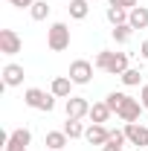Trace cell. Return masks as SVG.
Here are the masks:
<instances>
[{
	"label": "cell",
	"mask_w": 148,
	"mask_h": 151,
	"mask_svg": "<svg viewBox=\"0 0 148 151\" xmlns=\"http://www.w3.org/2000/svg\"><path fill=\"white\" fill-rule=\"evenodd\" d=\"M47 47L52 50V52H64L67 47H70V26L67 23H52L50 29H47Z\"/></svg>",
	"instance_id": "1"
},
{
	"label": "cell",
	"mask_w": 148,
	"mask_h": 151,
	"mask_svg": "<svg viewBox=\"0 0 148 151\" xmlns=\"http://www.w3.org/2000/svg\"><path fill=\"white\" fill-rule=\"evenodd\" d=\"M23 102H26V108H35V111H44V113H50L55 108V96L44 93L41 87H29V90L23 93Z\"/></svg>",
	"instance_id": "2"
},
{
	"label": "cell",
	"mask_w": 148,
	"mask_h": 151,
	"mask_svg": "<svg viewBox=\"0 0 148 151\" xmlns=\"http://www.w3.org/2000/svg\"><path fill=\"white\" fill-rule=\"evenodd\" d=\"M142 111H145V108H142V102L125 93V99H122V105H119V111H116V116H119L122 122H137Z\"/></svg>",
	"instance_id": "3"
},
{
	"label": "cell",
	"mask_w": 148,
	"mask_h": 151,
	"mask_svg": "<svg viewBox=\"0 0 148 151\" xmlns=\"http://www.w3.org/2000/svg\"><path fill=\"white\" fill-rule=\"evenodd\" d=\"M93 67H96V64L84 61V58H75L73 64H70V78H73V84H90Z\"/></svg>",
	"instance_id": "4"
},
{
	"label": "cell",
	"mask_w": 148,
	"mask_h": 151,
	"mask_svg": "<svg viewBox=\"0 0 148 151\" xmlns=\"http://www.w3.org/2000/svg\"><path fill=\"white\" fill-rule=\"evenodd\" d=\"M125 137H128L131 145H137V148H148V128L142 122H125Z\"/></svg>",
	"instance_id": "5"
},
{
	"label": "cell",
	"mask_w": 148,
	"mask_h": 151,
	"mask_svg": "<svg viewBox=\"0 0 148 151\" xmlns=\"http://www.w3.org/2000/svg\"><path fill=\"white\" fill-rule=\"evenodd\" d=\"M23 50V41L15 29H0V52L3 55H18Z\"/></svg>",
	"instance_id": "6"
},
{
	"label": "cell",
	"mask_w": 148,
	"mask_h": 151,
	"mask_svg": "<svg viewBox=\"0 0 148 151\" xmlns=\"http://www.w3.org/2000/svg\"><path fill=\"white\" fill-rule=\"evenodd\" d=\"M64 113H67V119H84V116H90V102L81 96H70L64 105Z\"/></svg>",
	"instance_id": "7"
},
{
	"label": "cell",
	"mask_w": 148,
	"mask_h": 151,
	"mask_svg": "<svg viewBox=\"0 0 148 151\" xmlns=\"http://www.w3.org/2000/svg\"><path fill=\"white\" fill-rule=\"evenodd\" d=\"M84 139H87L90 145H99V148H102V145L111 139V131H108L105 125H99V122H90L87 131H84Z\"/></svg>",
	"instance_id": "8"
},
{
	"label": "cell",
	"mask_w": 148,
	"mask_h": 151,
	"mask_svg": "<svg viewBox=\"0 0 148 151\" xmlns=\"http://www.w3.org/2000/svg\"><path fill=\"white\" fill-rule=\"evenodd\" d=\"M50 93L55 99H70L73 96V78L70 76H55L52 84H50Z\"/></svg>",
	"instance_id": "9"
},
{
	"label": "cell",
	"mask_w": 148,
	"mask_h": 151,
	"mask_svg": "<svg viewBox=\"0 0 148 151\" xmlns=\"http://www.w3.org/2000/svg\"><path fill=\"white\" fill-rule=\"evenodd\" d=\"M125 70H128V55H125V52H111V55H108V64H105V73L122 76Z\"/></svg>",
	"instance_id": "10"
},
{
	"label": "cell",
	"mask_w": 148,
	"mask_h": 151,
	"mask_svg": "<svg viewBox=\"0 0 148 151\" xmlns=\"http://www.w3.org/2000/svg\"><path fill=\"white\" fill-rule=\"evenodd\" d=\"M3 84L6 87H20L23 84V67L20 64H6L3 67Z\"/></svg>",
	"instance_id": "11"
},
{
	"label": "cell",
	"mask_w": 148,
	"mask_h": 151,
	"mask_svg": "<svg viewBox=\"0 0 148 151\" xmlns=\"http://www.w3.org/2000/svg\"><path fill=\"white\" fill-rule=\"evenodd\" d=\"M128 23L134 26V32H137V29H148V6L131 9V12H128Z\"/></svg>",
	"instance_id": "12"
},
{
	"label": "cell",
	"mask_w": 148,
	"mask_h": 151,
	"mask_svg": "<svg viewBox=\"0 0 148 151\" xmlns=\"http://www.w3.org/2000/svg\"><path fill=\"white\" fill-rule=\"evenodd\" d=\"M111 108H108V102H93L90 105V122H99V125H105L108 119H111Z\"/></svg>",
	"instance_id": "13"
},
{
	"label": "cell",
	"mask_w": 148,
	"mask_h": 151,
	"mask_svg": "<svg viewBox=\"0 0 148 151\" xmlns=\"http://www.w3.org/2000/svg\"><path fill=\"white\" fill-rule=\"evenodd\" d=\"M44 142H47L50 151H61L67 142H70V137H67L64 131H47V139H44Z\"/></svg>",
	"instance_id": "14"
},
{
	"label": "cell",
	"mask_w": 148,
	"mask_h": 151,
	"mask_svg": "<svg viewBox=\"0 0 148 151\" xmlns=\"http://www.w3.org/2000/svg\"><path fill=\"white\" fill-rule=\"evenodd\" d=\"M70 18L73 20H84L87 15H90V0H70Z\"/></svg>",
	"instance_id": "15"
},
{
	"label": "cell",
	"mask_w": 148,
	"mask_h": 151,
	"mask_svg": "<svg viewBox=\"0 0 148 151\" xmlns=\"http://www.w3.org/2000/svg\"><path fill=\"white\" fill-rule=\"evenodd\" d=\"M105 18L111 20L113 26H122V23H128V9H122V6H108V9H105Z\"/></svg>",
	"instance_id": "16"
},
{
	"label": "cell",
	"mask_w": 148,
	"mask_h": 151,
	"mask_svg": "<svg viewBox=\"0 0 148 151\" xmlns=\"http://www.w3.org/2000/svg\"><path fill=\"white\" fill-rule=\"evenodd\" d=\"M61 131L67 134V137H70V139H78V137H84V131H87V128H84V125H81V119H67V122H64V128H61Z\"/></svg>",
	"instance_id": "17"
},
{
	"label": "cell",
	"mask_w": 148,
	"mask_h": 151,
	"mask_svg": "<svg viewBox=\"0 0 148 151\" xmlns=\"http://www.w3.org/2000/svg\"><path fill=\"white\" fill-rule=\"evenodd\" d=\"M50 9H52V6H50L47 0H35L32 9H29V15H32V20H47L50 18Z\"/></svg>",
	"instance_id": "18"
},
{
	"label": "cell",
	"mask_w": 148,
	"mask_h": 151,
	"mask_svg": "<svg viewBox=\"0 0 148 151\" xmlns=\"http://www.w3.org/2000/svg\"><path fill=\"white\" fill-rule=\"evenodd\" d=\"M113 41H116V44H128L131 38H134V26H131V23H122V26H113Z\"/></svg>",
	"instance_id": "19"
},
{
	"label": "cell",
	"mask_w": 148,
	"mask_h": 151,
	"mask_svg": "<svg viewBox=\"0 0 148 151\" xmlns=\"http://www.w3.org/2000/svg\"><path fill=\"white\" fill-rule=\"evenodd\" d=\"M119 78H122V84H125V87H137V84L142 81V70H137V67H128V70L119 76Z\"/></svg>",
	"instance_id": "20"
},
{
	"label": "cell",
	"mask_w": 148,
	"mask_h": 151,
	"mask_svg": "<svg viewBox=\"0 0 148 151\" xmlns=\"http://www.w3.org/2000/svg\"><path fill=\"white\" fill-rule=\"evenodd\" d=\"M9 142H15V145H29V142H32V131H29V128H15L12 137H9Z\"/></svg>",
	"instance_id": "21"
},
{
	"label": "cell",
	"mask_w": 148,
	"mask_h": 151,
	"mask_svg": "<svg viewBox=\"0 0 148 151\" xmlns=\"http://www.w3.org/2000/svg\"><path fill=\"white\" fill-rule=\"evenodd\" d=\"M122 99H125V93H108V99H105V102H108V108L116 113V111H119V105H122Z\"/></svg>",
	"instance_id": "22"
},
{
	"label": "cell",
	"mask_w": 148,
	"mask_h": 151,
	"mask_svg": "<svg viewBox=\"0 0 148 151\" xmlns=\"http://www.w3.org/2000/svg\"><path fill=\"white\" fill-rule=\"evenodd\" d=\"M108 6H122V9H137L139 6V0H108Z\"/></svg>",
	"instance_id": "23"
},
{
	"label": "cell",
	"mask_w": 148,
	"mask_h": 151,
	"mask_svg": "<svg viewBox=\"0 0 148 151\" xmlns=\"http://www.w3.org/2000/svg\"><path fill=\"white\" fill-rule=\"evenodd\" d=\"M108 55H111V50H102V52L96 55V61H93V64H96V70H105V64H108Z\"/></svg>",
	"instance_id": "24"
},
{
	"label": "cell",
	"mask_w": 148,
	"mask_h": 151,
	"mask_svg": "<svg viewBox=\"0 0 148 151\" xmlns=\"http://www.w3.org/2000/svg\"><path fill=\"white\" fill-rule=\"evenodd\" d=\"M9 3H12V6H18V9H32V3H35V0H9Z\"/></svg>",
	"instance_id": "25"
},
{
	"label": "cell",
	"mask_w": 148,
	"mask_h": 151,
	"mask_svg": "<svg viewBox=\"0 0 148 151\" xmlns=\"http://www.w3.org/2000/svg\"><path fill=\"white\" fill-rule=\"evenodd\" d=\"M102 151H122V145H119V142H111V139H108V142L102 145Z\"/></svg>",
	"instance_id": "26"
},
{
	"label": "cell",
	"mask_w": 148,
	"mask_h": 151,
	"mask_svg": "<svg viewBox=\"0 0 148 151\" xmlns=\"http://www.w3.org/2000/svg\"><path fill=\"white\" fill-rule=\"evenodd\" d=\"M139 102H142V108L148 111V84H142V93H139Z\"/></svg>",
	"instance_id": "27"
},
{
	"label": "cell",
	"mask_w": 148,
	"mask_h": 151,
	"mask_svg": "<svg viewBox=\"0 0 148 151\" xmlns=\"http://www.w3.org/2000/svg\"><path fill=\"white\" fill-rule=\"evenodd\" d=\"M6 151H29V148H26V145H15V142H9V145H6Z\"/></svg>",
	"instance_id": "28"
},
{
	"label": "cell",
	"mask_w": 148,
	"mask_h": 151,
	"mask_svg": "<svg viewBox=\"0 0 148 151\" xmlns=\"http://www.w3.org/2000/svg\"><path fill=\"white\" fill-rule=\"evenodd\" d=\"M139 52H142V58H145V61H148V38H145V41H142V47H139Z\"/></svg>",
	"instance_id": "29"
}]
</instances>
